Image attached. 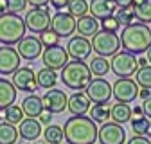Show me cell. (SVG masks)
<instances>
[{
	"mask_svg": "<svg viewBox=\"0 0 151 144\" xmlns=\"http://www.w3.org/2000/svg\"><path fill=\"white\" fill-rule=\"evenodd\" d=\"M63 139L67 144H96L97 124L88 115H72L63 126Z\"/></svg>",
	"mask_w": 151,
	"mask_h": 144,
	"instance_id": "obj_1",
	"label": "cell"
},
{
	"mask_svg": "<svg viewBox=\"0 0 151 144\" xmlns=\"http://www.w3.org/2000/svg\"><path fill=\"white\" fill-rule=\"evenodd\" d=\"M121 47L131 54H144L151 45V31L142 22H133L122 29L121 32Z\"/></svg>",
	"mask_w": 151,
	"mask_h": 144,
	"instance_id": "obj_2",
	"label": "cell"
},
{
	"mask_svg": "<svg viewBox=\"0 0 151 144\" xmlns=\"http://www.w3.org/2000/svg\"><path fill=\"white\" fill-rule=\"evenodd\" d=\"M92 79V72L88 68V65L85 61H78L72 60L68 61L63 68H61V81L65 86H68L70 90L78 92V90H85L86 85Z\"/></svg>",
	"mask_w": 151,
	"mask_h": 144,
	"instance_id": "obj_3",
	"label": "cell"
},
{
	"mask_svg": "<svg viewBox=\"0 0 151 144\" xmlns=\"http://www.w3.org/2000/svg\"><path fill=\"white\" fill-rule=\"evenodd\" d=\"M25 22L20 14L4 13L0 14V43L13 45L25 36Z\"/></svg>",
	"mask_w": 151,
	"mask_h": 144,
	"instance_id": "obj_4",
	"label": "cell"
},
{
	"mask_svg": "<svg viewBox=\"0 0 151 144\" xmlns=\"http://www.w3.org/2000/svg\"><path fill=\"white\" fill-rule=\"evenodd\" d=\"M92 50L97 54V56H113L115 52H119L121 49V40H119V36L117 32H111V31H97L96 34L92 36Z\"/></svg>",
	"mask_w": 151,
	"mask_h": 144,
	"instance_id": "obj_5",
	"label": "cell"
},
{
	"mask_svg": "<svg viewBox=\"0 0 151 144\" xmlns=\"http://www.w3.org/2000/svg\"><path fill=\"white\" fill-rule=\"evenodd\" d=\"M137 68H139V63H137L135 54L126 52V50L115 52L110 61V72H113L117 78H133Z\"/></svg>",
	"mask_w": 151,
	"mask_h": 144,
	"instance_id": "obj_6",
	"label": "cell"
},
{
	"mask_svg": "<svg viewBox=\"0 0 151 144\" xmlns=\"http://www.w3.org/2000/svg\"><path fill=\"white\" fill-rule=\"evenodd\" d=\"M50 16L52 14L49 13V7H32L24 18L25 29L32 34H40L42 31L50 27Z\"/></svg>",
	"mask_w": 151,
	"mask_h": 144,
	"instance_id": "obj_7",
	"label": "cell"
},
{
	"mask_svg": "<svg viewBox=\"0 0 151 144\" xmlns=\"http://www.w3.org/2000/svg\"><path fill=\"white\" fill-rule=\"evenodd\" d=\"M139 85L131 78H119L111 85V96L119 103H131L139 96Z\"/></svg>",
	"mask_w": 151,
	"mask_h": 144,
	"instance_id": "obj_8",
	"label": "cell"
},
{
	"mask_svg": "<svg viewBox=\"0 0 151 144\" xmlns=\"http://www.w3.org/2000/svg\"><path fill=\"white\" fill-rule=\"evenodd\" d=\"M97 140L99 144H124L126 142V132L122 124L117 122H103L101 128H97Z\"/></svg>",
	"mask_w": 151,
	"mask_h": 144,
	"instance_id": "obj_9",
	"label": "cell"
},
{
	"mask_svg": "<svg viewBox=\"0 0 151 144\" xmlns=\"http://www.w3.org/2000/svg\"><path fill=\"white\" fill-rule=\"evenodd\" d=\"M85 94L90 99V103H108L111 97V85L104 78L90 79V83L85 88Z\"/></svg>",
	"mask_w": 151,
	"mask_h": 144,
	"instance_id": "obj_10",
	"label": "cell"
},
{
	"mask_svg": "<svg viewBox=\"0 0 151 144\" xmlns=\"http://www.w3.org/2000/svg\"><path fill=\"white\" fill-rule=\"evenodd\" d=\"M42 60L47 68L61 70L68 63V54H67V49L58 43V45L45 47V50H42Z\"/></svg>",
	"mask_w": 151,
	"mask_h": 144,
	"instance_id": "obj_11",
	"label": "cell"
},
{
	"mask_svg": "<svg viewBox=\"0 0 151 144\" xmlns=\"http://www.w3.org/2000/svg\"><path fill=\"white\" fill-rule=\"evenodd\" d=\"M50 29L60 36V38H70L76 31V18L68 13L58 11L50 16Z\"/></svg>",
	"mask_w": 151,
	"mask_h": 144,
	"instance_id": "obj_12",
	"label": "cell"
},
{
	"mask_svg": "<svg viewBox=\"0 0 151 144\" xmlns=\"http://www.w3.org/2000/svg\"><path fill=\"white\" fill-rule=\"evenodd\" d=\"M16 90L22 92H34L38 88V81H36V74L31 67H18L13 72V81Z\"/></svg>",
	"mask_w": 151,
	"mask_h": 144,
	"instance_id": "obj_13",
	"label": "cell"
},
{
	"mask_svg": "<svg viewBox=\"0 0 151 144\" xmlns=\"http://www.w3.org/2000/svg\"><path fill=\"white\" fill-rule=\"evenodd\" d=\"M42 50H43V45L40 43V40L36 36H24V38L16 43V52L22 60H27V61H34L36 58L42 56Z\"/></svg>",
	"mask_w": 151,
	"mask_h": 144,
	"instance_id": "obj_14",
	"label": "cell"
},
{
	"mask_svg": "<svg viewBox=\"0 0 151 144\" xmlns=\"http://www.w3.org/2000/svg\"><path fill=\"white\" fill-rule=\"evenodd\" d=\"M67 54L68 58L78 60V61H85L90 54H92V43L85 36H70V40L67 43Z\"/></svg>",
	"mask_w": 151,
	"mask_h": 144,
	"instance_id": "obj_15",
	"label": "cell"
},
{
	"mask_svg": "<svg viewBox=\"0 0 151 144\" xmlns=\"http://www.w3.org/2000/svg\"><path fill=\"white\" fill-rule=\"evenodd\" d=\"M67 99L68 96L63 92V90L58 88H49L45 96L42 97L43 101V110L50 112V114H61L65 108H67Z\"/></svg>",
	"mask_w": 151,
	"mask_h": 144,
	"instance_id": "obj_16",
	"label": "cell"
},
{
	"mask_svg": "<svg viewBox=\"0 0 151 144\" xmlns=\"http://www.w3.org/2000/svg\"><path fill=\"white\" fill-rule=\"evenodd\" d=\"M20 56H18L16 49H13L11 45H2L0 47V74L2 76H9L20 67Z\"/></svg>",
	"mask_w": 151,
	"mask_h": 144,
	"instance_id": "obj_17",
	"label": "cell"
},
{
	"mask_svg": "<svg viewBox=\"0 0 151 144\" xmlns=\"http://www.w3.org/2000/svg\"><path fill=\"white\" fill-rule=\"evenodd\" d=\"M90 106H92V103H90V99L86 97V94L83 92V90L74 92L67 99V108H68V112L72 115H86Z\"/></svg>",
	"mask_w": 151,
	"mask_h": 144,
	"instance_id": "obj_18",
	"label": "cell"
},
{
	"mask_svg": "<svg viewBox=\"0 0 151 144\" xmlns=\"http://www.w3.org/2000/svg\"><path fill=\"white\" fill-rule=\"evenodd\" d=\"M18 124H20V128H16L18 135L24 140H36L42 135V124L36 117H24Z\"/></svg>",
	"mask_w": 151,
	"mask_h": 144,
	"instance_id": "obj_19",
	"label": "cell"
},
{
	"mask_svg": "<svg viewBox=\"0 0 151 144\" xmlns=\"http://www.w3.org/2000/svg\"><path fill=\"white\" fill-rule=\"evenodd\" d=\"M117 4L113 2V0H92L88 4V11L92 13L93 18H97V20H103V18L110 16L117 11Z\"/></svg>",
	"mask_w": 151,
	"mask_h": 144,
	"instance_id": "obj_20",
	"label": "cell"
},
{
	"mask_svg": "<svg viewBox=\"0 0 151 144\" xmlns=\"http://www.w3.org/2000/svg\"><path fill=\"white\" fill-rule=\"evenodd\" d=\"M99 22L97 18H93L92 14H83L79 18H76V31H78L79 36H85V38H92L93 34L99 31Z\"/></svg>",
	"mask_w": 151,
	"mask_h": 144,
	"instance_id": "obj_21",
	"label": "cell"
},
{
	"mask_svg": "<svg viewBox=\"0 0 151 144\" xmlns=\"http://www.w3.org/2000/svg\"><path fill=\"white\" fill-rule=\"evenodd\" d=\"M16 101V88L6 78H0V110H6Z\"/></svg>",
	"mask_w": 151,
	"mask_h": 144,
	"instance_id": "obj_22",
	"label": "cell"
},
{
	"mask_svg": "<svg viewBox=\"0 0 151 144\" xmlns=\"http://www.w3.org/2000/svg\"><path fill=\"white\" fill-rule=\"evenodd\" d=\"M22 112L25 117H38L43 112V101L40 96H36L34 92L31 96H27L22 101Z\"/></svg>",
	"mask_w": 151,
	"mask_h": 144,
	"instance_id": "obj_23",
	"label": "cell"
},
{
	"mask_svg": "<svg viewBox=\"0 0 151 144\" xmlns=\"http://www.w3.org/2000/svg\"><path fill=\"white\" fill-rule=\"evenodd\" d=\"M36 81H38V88L49 90V88H54L56 83H58V74H56V70L43 67L36 72Z\"/></svg>",
	"mask_w": 151,
	"mask_h": 144,
	"instance_id": "obj_24",
	"label": "cell"
},
{
	"mask_svg": "<svg viewBox=\"0 0 151 144\" xmlns=\"http://www.w3.org/2000/svg\"><path fill=\"white\" fill-rule=\"evenodd\" d=\"M110 117L113 119V122L117 124H124L131 119V108L128 103H115L113 106H110Z\"/></svg>",
	"mask_w": 151,
	"mask_h": 144,
	"instance_id": "obj_25",
	"label": "cell"
},
{
	"mask_svg": "<svg viewBox=\"0 0 151 144\" xmlns=\"http://www.w3.org/2000/svg\"><path fill=\"white\" fill-rule=\"evenodd\" d=\"M88 117L93 122H106L110 119V104L108 103H93L88 108Z\"/></svg>",
	"mask_w": 151,
	"mask_h": 144,
	"instance_id": "obj_26",
	"label": "cell"
},
{
	"mask_svg": "<svg viewBox=\"0 0 151 144\" xmlns=\"http://www.w3.org/2000/svg\"><path fill=\"white\" fill-rule=\"evenodd\" d=\"M18 140V130L11 122H0V144H16Z\"/></svg>",
	"mask_w": 151,
	"mask_h": 144,
	"instance_id": "obj_27",
	"label": "cell"
},
{
	"mask_svg": "<svg viewBox=\"0 0 151 144\" xmlns=\"http://www.w3.org/2000/svg\"><path fill=\"white\" fill-rule=\"evenodd\" d=\"M88 68H90V72H92V76H96V78H104L108 72H110V61H108V58H104V56L92 58Z\"/></svg>",
	"mask_w": 151,
	"mask_h": 144,
	"instance_id": "obj_28",
	"label": "cell"
},
{
	"mask_svg": "<svg viewBox=\"0 0 151 144\" xmlns=\"http://www.w3.org/2000/svg\"><path fill=\"white\" fill-rule=\"evenodd\" d=\"M135 13V20L142 24H151V0H142L140 4L131 6Z\"/></svg>",
	"mask_w": 151,
	"mask_h": 144,
	"instance_id": "obj_29",
	"label": "cell"
},
{
	"mask_svg": "<svg viewBox=\"0 0 151 144\" xmlns=\"http://www.w3.org/2000/svg\"><path fill=\"white\" fill-rule=\"evenodd\" d=\"M47 144H61L63 142V128L58 124H47V128L42 132Z\"/></svg>",
	"mask_w": 151,
	"mask_h": 144,
	"instance_id": "obj_30",
	"label": "cell"
},
{
	"mask_svg": "<svg viewBox=\"0 0 151 144\" xmlns=\"http://www.w3.org/2000/svg\"><path fill=\"white\" fill-rule=\"evenodd\" d=\"M135 83L140 88H149L151 90V65L149 63L137 68V72H135Z\"/></svg>",
	"mask_w": 151,
	"mask_h": 144,
	"instance_id": "obj_31",
	"label": "cell"
},
{
	"mask_svg": "<svg viewBox=\"0 0 151 144\" xmlns=\"http://www.w3.org/2000/svg\"><path fill=\"white\" fill-rule=\"evenodd\" d=\"M67 9H68L67 11L68 14H72L74 18H79L88 13V2L86 0H68Z\"/></svg>",
	"mask_w": 151,
	"mask_h": 144,
	"instance_id": "obj_32",
	"label": "cell"
},
{
	"mask_svg": "<svg viewBox=\"0 0 151 144\" xmlns=\"http://www.w3.org/2000/svg\"><path fill=\"white\" fill-rule=\"evenodd\" d=\"M113 14H115L119 24H122V25H129V24L135 22V13H133V7H131V6L117 7V11L113 13Z\"/></svg>",
	"mask_w": 151,
	"mask_h": 144,
	"instance_id": "obj_33",
	"label": "cell"
},
{
	"mask_svg": "<svg viewBox=\"0 0 151 144\" xmlns=\"http://www.w3.org/2000/svg\"><path fill=\"white\" fill-rule=\"evenodd\" d=\"M6 114H4V117H6V121L7 122H11V124H18V122H20L25 115H24V112H22V106H18V104H11V106H7L6 108V110H4Z\"/></svg>",
	"mask_w": 151,
	"mask_h": 144,
	"instance_id": "obj_34",
	"label": "cell"
},
{
	"mask_svg": "<svg viewBox=\"0 0 151 144\" xmlns=\"http://www.w3.org/2000/svg\"><path fill=\"white\" fill-rule=\"evenodd\" d=\"M131 130H133L135 135H146L147 132V126H149V119L146 115L142 117H131Z\"/></svg>",
	"mask_w": 151,
	"mask_h": 144,
	"instance_id": "obj_35",
	"label": "cell"
},
{
	"mask_svg": "<svg viewBox=\"0 0 151 144\" xmlns=\"http://www.w3.org/2000/svg\"><path fill=\"white\" fill-rule=\"evenodd\" d=\"M40 43L43 45V47H50V45H58L60 43V36L56 34L52 29H45V31H42L40 32Z\"/></svg>",
	"mask_w": 151,
	"mask_h": 144,
	"instance_id": "obj_36",
	"label": "cell"
},
{
	"mask_svg": "<svg viewBox=\"0 0 151 144\" xmlns=\"http://www.w3.org/2000/svg\"><path fill=\"white\" fill-rule=\"evenodd\" d=\"M99 27H101V29H104V31L117 32V31H119V27H121V24H119V20L115 18V14H110V16H106V18H103V20H101Z\"/></svg>",
	"mask_w": 151,
	"mask_h": 144,
	"instance_id": "obj_37",
	"label": "cell"
},
{
	"mask_svg": "<svg viewBox=\"0 0 151 144\" xmlns=\"http://www.w3.org/2000/svg\"><path fill=\"white\" fill-rule=\"evenodd\" d=\"M27 7V0H7V13H22Z\"/></svg>",
	"mask_w": 151,
	"mask_h": 144,
	"instance_id": "obj_38",
	"label": "cell"
},
{
	"mask_svg": "<svg viewBox=\"0 0 151 144\" xmlns=\"http://www.w3.org/2000/svg\"><path fill=\"white\" fill-rule=\"evenodd\" d=\"M128 144H151V140L146 135H133L128 140Z\"/></svg>",
	"mask_w": 151,
	"mask_h": 144,
	"instance_id": "obj_39",
	"label": "cell"
},
{
	"mask_svg": "<svg viewBox=\"0 0 151 144\" xmlns=\"http://www.w3.org/2000/svg\"><path fill=\"white\" fill-rule=\"evenodd\" d=\"M38 121H40V124H50V121H52V114L50 112H47V110H43L40 115H38Z\"/></svg>",
	"mask_w": 151,
	"mask_h": 144,
	"instance_id": "obj_40",
	"label": "cell"
},
{
	"mask_svg": "<svg viewBox=\"0 0 151 144\" xmlns=\"http://www.w3.org/2000/svg\"><path fill=\"white\" fill-rule=\"evenodd\" d=\"M142 112H144V115L147 119H151V96L147 99H144V103H142Z\"/></svg>",
	"mask_w": 151,
	"mask_h": 144,
	"instance_id": "obj_41",
	"label": "cell"
},
{
	"mask_svg": "<svg viewBox=\"0 0 151 144\" xmlns=\"http://www.w3.org/2000/svg\"><path fill=\"white\" fill-rule=\"evenodd\" d=\"M49 4L54 7V9H58V11H61V9H65L67 7V4H68V0H49Z\"/></svg>",
	"mask_w": 151,
	"mask_h": 144,
	"instance_id": "obj_42",
	"label": "cell"
},
{
	"mask_svg": "<svg viewBox=\"0 0 151 144\" xmlns=\"http://www.w3.org/2000/svg\"><path fill=\"white\" fill-rule=\"evenodd\" d=\"M27 4H31L32 7H47L49 0H27Z\"/></svg>",
	"mask_w": 151,
	"mask_h": 144,
	"instance_id": "obj_43",
	"label": "cell"
},
{
	"mask_svg": "<svg viewBox=\"0 0 151 144\" xmlns=\"http://www.w3.org/2000/svg\"><path fill=\"white\" fill-rule=\"evenodd\" d=\"M144 112H142V106H135L131 108V117H142Z\"/></svg>",
	"mask_w": 151,
	"mask_h": 144,
	"instance_id": "obj_44",
	"label": "cell"
},
{
	"mask_svg": "<svg viewBox=\"0 0 151 144\" xmlns=\"http://www.w3.org/2000/svg\"><path fill=\"white\" fill-rule=\"evenodd\" d=\"M151 94H149V88H139V96L137 97H140V99H147Z\"/></svg>",
	"mask_w": 151,
	"mask_h": 144,
	"instance_id": "obj_45",
	"label": "cell"
},
{
	"mask_svg": "<svg viewBox=\"0 0 151 144\" xmlns=\"http://www.w3.org/2000/svg\"><path fill=\"white\" fill-rule=\"evenodd\" d=\"M7 13V0H0V14Z\"/></svg>",
	"mask_w": 151,
	"mask_h": 144,
	"instance_id": "obj_46",
	"label": "cell"
},
{
	"mask_svg": "<svg viewBox=\"0 0 151 144\" xmlns=\"http://www.w3.org/2000/svg\"><path fill=\"white\" fill-rule=\"evenodd\" d=\"M119 7H124V6H131V0H113Z\"/></svg>",
	"mask_w": 151,
	"mask_h": 144,
	"instance_id": "obj_47",
	"label": "cell"
},
{
	"mask_svg": "<svg viewBox=\"0 0 151 144\" xmlns=\"http://www.w3.org/2000/svg\"><path fill=\"white\" fill-rule=\"evenodd\" d=\"M146 60H147V63L151 65V45H149V49L146 50Z\"/></svg>",
	"mask_w": 151,
	"mask_h": 144,
	"instance_id": "obj_48",
	"label": "cell"
},
{
	"mask_svg": "<svg viewBox=\"0 0 151 144\" xmlns=\"http://www.w3.org/2000/svg\"><path fill=\"white\" fill-rule=\"evenodd\" d=\"M142 0H131V6H137V4H140Z\"/></svg>",
	"mask_w": 151,
	"mask_h": 144,
	"instance_id": "obj_49",
	"label": "cell"
},
{
	"mask_svg": "<svg viewBox=\"0 0 151 144\" xmlns=\"http://www.w3.org/2000/svg\"><path fill=\"white\" fill-rule=\"evenodd\" d=\"M2 121H4V115H2V114H0V122H2Z\"/></svg>",
	"mask_w": 151,
	"mask_h": 144,
	"instance_id": "obj_50",
	"label": "cell"
},
{
	"mask_svg": "<svg viewBox=\"0 0 151 144\" xmlns=\"http://www.w3.org/2000/svg\"><path fill=\"white\" fill-rule=\"evenodd\" d=\"M36 144H43V142H36Z\"/></svg>",
	"mask_w": 151,
	"mask_h": 144,
	"instance_id": "obj_51",
	"label": "cell"
},
{
	"mask_svg": "<svg viewBox=\"0 0 151 144\" xmlns=\"http://www.w3.org/2000/svg\"><path fill=\"white\" fill-rule=\"evenodd\" d=\"M149 31H151V29H149Z\"/></svg>",
	"mask_w": 151,
	"mask_h": 144,
	"instance_id": "obj_52",
	"label": "cell"
}]
</instances>
